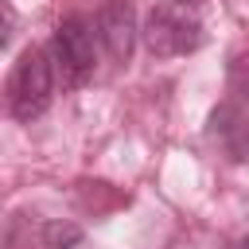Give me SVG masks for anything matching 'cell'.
I'll return each instance as SVG.
<instances>
[{
	"label": "cell",
	"instance_id": "6da1fadb",
	"mask_svg": "<svg viewBox=\"0 0 249 249\" xmlns=\"http://www.w3.org/2000/svg\"><path fill=\"white\" fill-rule=\"evenodd\" d=\"M54 66H51V54L39 51V47H27L12 74H8V113L23 124H31L35 117H43L51 109V97H54Z\"/></svg>",
	"mask_w": 249,
	"mask_h": 249
},
{
	"label": "cell",
	"instance_id": "7a4b0ae2",
	"mask_svg": "<svg viewBox=\"0 0 249 249\" xmlns=\"http://www.w3.org/2000/svg\"><path fill=\"white\" fill-rule=\"evenodd\" d=\"M144 43L156 58L191 54L202 47V23L195 12V0H156V8L144 19Z\"/></svg>",
	"mask_w": 249,
	"mask_h": 249
},
{
	"label": "cell",
	"instance_id": "3957f363",
	"mask_svg": "<svg viewBox=\"0 0 249 249\" xmlns=\"http://www.w3.org/2000/svg\"><path fill=\"white\" fill-rule=\"evenodd\" d=\"M51 66H54V78L62 89H78L89 82L93 66H97V47H93V27L82 19V16H70L54 27L51 35Z\"/></svg>",
	"mask_w": 249,
	"mask_h": 249
},
{
	"label": "cell",
	"instance_id": "277c9868",
	"mask_svg": "<svg viewBox=\"0 0 249 249\" xmlns=\"http://www.w3.org/2000/svg\"><path fill=\"white\" fill-rule=\"evenodd\" d=\"M97 35H101L105 51L117 62H128L132 47H136V12H132V4L128 0H105L101 12H97Z\"/></svg>",
	"mask_w": 249,
	"mask_h": 249
},
{
	"label": "cell",
	"instance_id": "5b68a950",
	"mask_svg": "<svg viewBox=\"0 0 249 249\" xmlns=\"http://www.w3.org/2000/svg\"><path fill=\"white\" fill-rule=\"evenodd\" d=\"M210 124H214V136L222 140V148H226L233 160H249V121H245L241 109L222 105V109H214Z\"/></svg>",
	"mask_w": 249,
	"mask_h": 249
},
{
	"label": "cell",
	"instance_id": "8992f818",
	"mask_svg": "<svg viewBox=\"0 0 249 249\" xmlns=\"http://www.w3.org/2000/svg\"><path fill=\"white\" fill-rule=\"evenodd\" d=\"M230 86H233V93H241V97L249 101V54H241V58L230 66Z\"/></svg>",
	"mask_w": 249,
	"mask_h": 249
},
{
	"label": "cell",
	"instance_id": "52a82bcc",
	"mask_svg": "<svg viewBox=\"0 0 249 249\" xmlns=\"http://www.w3.org/2000/svg\"><path fill=\"white\" fill-rule=\"evenodd\" d=\"M241 249H249V237H245V241H241Z\"/></svg>",
	"mask_w": 249,
	"mask_h": 249
},
{
	"label": "cell",
	"instance_id": "ba28073f",
	"mask_svg": "<svg viewBox=\"0 0 249 249\" xmlns=\"http://www.w3.org/2000/svg\"><path fill=\"white\" fill-rule=\"evenodd\" d=\"M195 4H198V0H195Z\"/></svg>",
	"mask_w": 249,
	"mask_h": 249
}]
</instances>
